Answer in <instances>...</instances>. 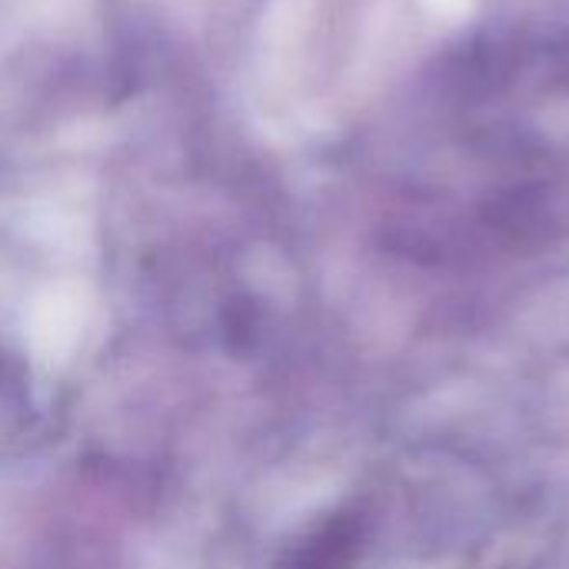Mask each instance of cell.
<instances>
[{
  "mask_svg": "<svg viewBox=\"0 0 569 569\" xmlns=\"http://www.w3.org/2000/svg\"><path fill=\"white\" fill-rule=\"evenodd\" d=\"M367 523L357 513L327 520L307 543H300L277 569H353L363 553Z\"/></svg>",
  "mask_w": 569,
  "mask_h": 569,
  "instance_id": "cell-1",
  "label": "cell"
}]
</instances>
